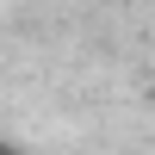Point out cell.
I'll use <instances>...</instances> for the list:
<instances>
[{
	"label": "cell",
	"instance_id": "1",
	"mask_svg": "<svg viewBox=\"0 0 155 155\" xmlns=\"http://www.w3.org/2000/svg\"><path fill=\"white\" fill-rule=\"evenodd\" d=\"M0 155H19V149H12V143H0Z\"/></svg>",
	"mask_w": 155,
	"mask_h": 155
}]
</instances>
